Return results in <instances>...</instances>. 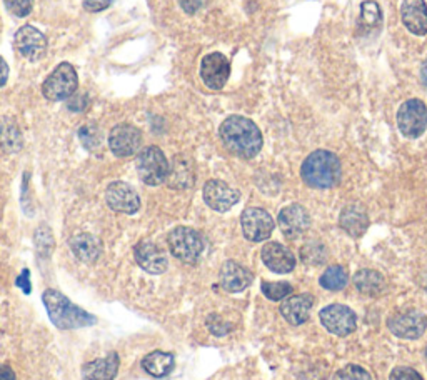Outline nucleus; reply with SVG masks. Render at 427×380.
I'll return each instance as SVG.
<instances>
[{
  "instance_id": "obj_30",
  "label": "nucleus",
  "mask_w": 427,
  "mask_h": 380,
  "mask_svg": "<svg viewBox=\"0 0 427 380\" xmlns=\"http://www.w3.org/2000/svg\"><path fill=\"white\" fill-rule=\"evenodd\" d=\"M382 20L381 7L377 6L374 0H367L362 2L361 6V24L364 27H377Z\"/></svg>"
},
{
  "instance_id": "obj_25",
  "label": "nucleus",
  "mask_w": 427,
  "mask_h": 380,
  "mask_svg": "<svg viewBox=\"0 0 427 380\" xmlns=\"http://www.w3.org/2000/svg\"><path fill=\"white\" fill-rule=\"evenodd\" d=\"M165 182L172 189H189L196 182L194 169H192L191 162L184 157H175L172 167L169 169V176Z\"/></svg>"
},
{
  "instance_id": "obj_28",
  "label": "nucleus",
  "mask_w": 427,
  "mask_h": 380,
  "mask_svg": "<svg viewBox=\"0 0 427 380\" xmlns=\"http://www.w3.org/2000/svg\"><path fill=\"white\" fill-rule=\"evenodd\" d=\"M0 147L7 152L20 150L22 136L12 120H4L0 124Z\"/></svg>"
},
{
  "instance_id": "obj_26",
  "label": "nucleus",
  "mask_w": 427,
  "mask_h": 380,
  "mask_svg": "<svg viewBox=\"0 0 427 380\" xmlns=\"http://www.w3.org/2000/svg\"><path fill=\"white\" fill-rule=\"evenodd\" d=\"M354 284H356L359 292L362 295H367V297H377V295L384 294L385 290L384 277H382L379 272L369 269L359 270L357 274L354 275Z\"/></svg>"
},
{
  "instance_id": "obj_10",
  "label": "nucleus",
  "mask_w": 427,
  "mask_h": 380,
  "mask_svg": "<svg viewBox=\"0 0 427 380\" xmlns=\"http://www.w3.org/2000/svg\"><path fill=\"white\" fill-rule=\"evenodd\" d=\"M142 133L130 124L115 125L110 131L109 147L117 157H130L141 149Z\"/></svg>"
},
{
  "instance_id": "obj_31",
  "label": "nucleus",
  "mask_w": 427,
  "mask_h": 380,
  "mask_svg": "<svg viewBox=\"0 0 427 380\" xmlns=\"http://www.w3.org/2000/svg\"><path fill=\"white\" fill-rule=\"evenodd\" d=\"M292 292V287L287 282H264L262 294L271 301H282Z\"/></svg>"
},
{
  "instance_id": "obj_21",
  "label": "nucleus",
  "mask_w": 427,
  "mask_h": 380,
  "mask_svg": "<svg viewBox=\"0 0 427 380\" xmlns=\"http://www.w3.org/2000/svg\"><path fill=\"white\" fill-rule=\"evenodd\" d=\"M250 282H253V275L241 263L227 261L220 267V284L227 292H242L249 287Z\"/></svg>"
},
{
  "instance_id": "obj_22",
  "label": "nucleus",
  "mask_w": 427,
  "mask_h": 380,
  "mask_svg": "<svg viewBox=\"0 0 427 380\" xmlns=\"http://www.w3.org/2000/svg\"><path fill=\"white\" fill-rule=\"evenodd\" d=\"M119 370V355L110 352L107 357L84 365L82 380H114Z\"/></svg>"
},
{
  "instance_id": "obj_12",
  "label": "nucleus",
  "mask_w": 427,
  "mask_h": 380,
  "mask_svg": "<svg viewBox=\"0 0 427 380\" xmlns=\"http://www.w3.org/2000/svg\"><path fill=\"white\" fill-rule=\"evenodd\" d=\"M231 75V64L220 52H212L202 59L200 77L212 91H220L227 84Z\"/></svg>"
},
{
  "instance_id": "obj_15",
  "label": "nucleus",
  "mask_w": 427,
  "mask_h": 380,
  "mask_svg": "<svg viewBox=\"0 0 427 380\" xmlns=\"http://www.w3.org/2000/svg\"><path fill=\"white\" fill-rule=\"evenodd\" d=\"M239 190L232 189L222 181H209L204 185V200L215 212H227L239 202Z\"/></svg>"
},
{
  "instance_id": "obj_27",
  "label": "nucleus",
  "mask_w": 427,
  "mask_h": 380,
  "mask_svg": "<svg viewBox=\"0 0 427 380\" xmlns=\"http://www.w3.org/2000/svg\"><path fill=\"white\" fill-rule=\"evenodd\" d=\"M142 367L152 377H165L174 369V355L169 352H151L149 355L144 357Z\"/></svg>"
},
{
  "instance_id": "obj_36",
  "label": "nucleus",
  "mask_w": 427,
  "mask_h": 380,
  "mask_svg": "<svg viewBox=\"0 0 427 380\" xmlns=\"http://www.w3.org/2000/svg\"><path fill=\"white\" fill-rule=\"evenodd\" d=\"M112 0H85L84 8L89 12H102L110 6Z\"/></svg>"
},
{
  "instance_id": "obj_29",
  "label": "nucleus",
  "mask_w": 427,
  "mask_h": 380,
  "mask_svg": "<svg viewBox=\"0 0 427 380\" xmlns=\"http://www.w3.org/2000/svg\"><path fill=\"white\" fill-rule=\"evenodd\" d=\"M348 280L349 277L344 267L332 266L321 275L319 282H321L322 287L327 290H340L348 285Z\"/></svg>"
},
{
  "instance_id": "obj_23",
  "label": "nucleus",
  "mask_w": 427,
  "mask_h": 380,
  "mask_svg": "<svg viewBox=\"0 0 427 380\" xmlns=\"http://www.w3.org/2000/svg\"><path fill=\"white\" fill-rule=\"evenodd\" d=\"M339 225L352 237H361L369 227V218L359 205H349L340 212Z\"/></svg>"
},
{
  "instance_id": "obj_32",
  "label": "nucleus",
  "mask_w": 427,
  "mask_h": 380,
  "mask_svg": "<svg viewBox=\"0 0 427 380\" xmlns=\"http://www.w3.org/2000/svg\"><path fill=\"white\" fill-rule=\"evenodd\" d=\"M334 380H371V374L359 365H345L336 374Z\"/></svg>"
},
{
  "instance_id": "obj_1",
  "label": "nucleus",
  "mask_w": 427,
  "mask_h": 380,
  "mask_svg": "<svg viewBox=\"0 0 427 380\" xmlns=\"http://www.w3.org/2000/svg\"><path fill=\"white\" fill-rule=\"evenodd\" d=\"M220 140L231 154L253 159L262 149V133L253 120L242 115H231L220 124Z\"/></svg>"
},
{
  "instance_id": "obj_37",
  "label": "nucleus",
  "mask_w": 427,
  "mask_h": 380,
  "mask_svg": "<svg viewBox=\"0 0 427 380\" xmlns=\"http://www.w3.org/2000/svg\"><path fill=\"white\" fill-rule=\"evenodd\" d=\"M85 105H87V97H85V96L80 97L79 93H74V96L69 97V109L84 110Z\"/></svg>"
},
{
  "instance_id": "obj_20",
  "label": "nucleus",
  "mask_w": 427,
  "mask_h": 380,
  "mask_svg": "<svg viewBox=\"0 0 427 380\" xmlns=\"http://www.w3.org/2000/svg\"><path fill=\"white\" fill-rule=\"evenodd\" d=\"M314 306V299L309 294L292 295L281 303V314L292 325H300L309 320L311 308Z\"/></svg>"
},
{
  "instance_id": "obj_35",
  "label": "nucleus",
  "mask_w": 427,
  "mask_h": 380,
  "mask_svg": "<svg viewBox=\"0 0 427 380\" xmlns=\"http://www.w3.org/2000/svg\"><path fill=\"white\" fill-rule=\"evenodd\" d=\"M389 380H424L419 372L411 367H397L390 372Z\"/></svg>"
},
{
  "instance_id": "obj_24",
  "label": "nucleus",
  "mask_w": 427,
  "mask_h": 380,
  "mask_svg": "<svg viewBox=\"0 0 427 380\" xmlns=\"http://www.w3.org/2000/svg\"><path fill=\"white\" fill-rule=\"evenodd\" d=\"M70 249L74 256L82 262H96L101 256L102 244L97 237L91 234H79L70 240Z\"/></svg>"
},
{
  "instance_id": "obj_6",
  "label": "nucleus",
  "mask_w": 427,
  "mask_h": 380,
  "mask_svg": "<svg viewBox=\"0 0 427 380\" xmlns=\"http://www.w3.org/2000/svg\"><path fill=\"white\" fill-rule=\"evenodd\" d=\"M77 72H75V69L70 64L64 62L46 79V82L42 86V92L47 100L58 102L74 96L75 91H77Z\"/></svg>"
},
{
  "instance_id": "obj_41",
  "label": "nucleus",
  "mask_w": 427,
  "mask_h": 380,
  "mask_svg": "<svg viewBox=\"0 0 427 380\" xmlns=\"http://www.w3.org/2000/svg\"><path fill=\"white\" fill-rule=\"evenodd\" d=\"M421 80H422V84L427 87V59L424 60V64H422V67H421Z\"/></svg>"
},
{
  "instance_id": "obj_39",
  "label": "nucleus",
  "mask_w": 427,
  "mask_h": 380,
  "mask_svg": "<svg viewBox=\"0 0 427 380\" xmlns=\"http://www.w3.org/2000/svg\"><path fill=\"white\" fill-rule=\"evenodd\" d=\"M7 79H8V65L7 62L4 60V57H0V87L6 86Z\"/></svg>"
},
{
  "instance_id": "obj_40",
  "label": "nucleus",
  "mask_w": 427,
  "mask_h": 380,
  "mask_svg": "<svg viewBox=\"0 0 427 380\" xmlns=\"http://www.w3.org/2000/svg\"><path fill=\"white\" fill-rule=\"evenodd\" d=\"M0 380H15V372L8 365H0Z\"/></svg>"
},
{
  "instance_id": "obj_8",
  "label": "nucleus",
  "mask_w": 427,
  "mask_h": 380,
  "mask_svg": "<svg viewBox=\"0 0 427 380\" xmlns=\"http://www.w3.org/2000/svg\"><path fill=\"white\" fill-rule=\"evenodd\" d=\"M242 232L250 242H262L271 237L274 230V218L264 209L250 207L242 212Z\"/></svg>"
},
{
  "instance_id": "obj_4",
  "label": "nucleus",
  "mask_w": 427,
  "mask_h": 380,
  "mask_svg": "<svg viewBox=\"0 0 427 380\" xmlns=\"http://www.w3.org/2000/svg\"><path fill=\"white\" fill-rule=\"evenodd\" d=\"M170 252L179 261L194 263L204 252V239L191 227H175L167 237Z\"/></svg>"
},
{
  "instance_id": "obj_34",
  "label": "nucleus",
  "mask_w": 427,
  "mask_h": 380,
  "mask_svg": "<svg viewBox=\"0 0 427 380\" xmlns=\"http://www.w3.org/2000/svg\"><path fill=\"white\" fill-rule=\"evenodd\" d=\"M7 11L15 17H27L32 12L34 0H4Z\"/></svg>"
},
{
  "instance_id": "obj_38",
  "label": "nucleus",
  "mask_w": 427,
  "mask_h": 380,
  "mask_svg": "<svg viewBox=\"0 0 427 380\" xmlns=\"http://www.w3.org/2000/svg\"><path fill=\"white\" fill-rule=\"evenodd\" d=\"M17 285H19V287H22V290H24V292H27V294L30 292L29 270H24V272H22V275L19 277V279H17Z\"/></svg>"
},
{
  "instance_id": "obj_19",
  "label": "nucleus",
  "mask_w": 427,
  "mask_h": 380,
  "mask_svg": "<svg viewBox=\"0 0 427 380\" xmlns=\"http://www.w3.org/2000/svg\"><path fill=\"white\" fill-rule=\"evenodd\" d=\"M401 17L409 32L419 37L427 34V6L424 0H404Z\"/></svg>"
},
{
  "instance_id": "obj_14",
  "label": "nucleus",
  "mask_w": 427,
  "mask_h": 380,
  "mask_svg": "<svg viewBox=\"0 0 427 380\" xmlns=\"http://www.w3.org/2000/svg\"><path fill=\"white\" fill-rule=\"evenodd\" d=\"M107 205L120 214H136L141 209L139 194L125 182H112L106 190Z\"/></svg>"
},
{
  "instance_id": "obj_9",
  "label": "nucleus",
  "mask_w": 427,
  "mask_h": 380,
  "mask_svg": "<svg viewBox=\"0 0 427 380\" xmlns=\"http://www.w3.org/2000/svg\"><path fill=\"white\" fill-rule=\"evenodd\" d=\"M13 47H15L20 57L35 62L46 55L47 39L35 27L24 25L22 29L17 30L15 37H13Z\"/></svg>"
},
{
  "instance_id": "obj_18",
  "label": "nucleus",
  "mask_w": 427,
  "mask_h": 380,
  "mask_svg": "<svg viewBox=\"0 0 427 380\" xmlns=\"http://www.w3.org/2000/svg\"><path fill=\"white\" fill-rule=\"evenodd\" d=\"M260 257H262V262L266 263L267 269L276 272V274H287V272L294 270L295 267L294 254L279 242H269L264 245Z\"/></svg>"
},
{
  "instance_id": "obj_33",
  "label": "nucleus",
  "mask_w": 427,
  "mask_h": 380,
  "mask_svg": "<svg viewBox=\"0 0 427 380\" xmlns=\"http://www.w3.org/2000/svg\"><path fill=\"white\" fill-rule=\"evenodd\" d=\"M302 258L307 263L319 266V263H322L324 258H326V249H324L321 244H305L302 249Z\"/></svg>"
},
{
  "instance_id": "obj_13",
  "label": "nucleus",
  "mask_w": 427,
  "mask_h": 380,
  "mask_svg": "<svg viewBox=\"0 0 427 380\" xmlns=\"http://www.w3.org/2000/svg\"><path fill=\"white\" fill-rule=\"evenodd\" d=\"M277 222L282 234L289 237V239H298V237L305 234L309 227H311V216H309V212L302 205L292 204L281 210Z\"/></svg>"
},
{
  "instance_id": "obj_17",
  "label": "nucleus",
  "mask_w": 427,
  "mask_h": 380,
  "mask_svg": "<svg viewBox=\"0 0 427 380\" xmlns=\"http://www.w3.org/2000/svg\"><path fill=\"white\" fill-rule=\"evenodd\" d=\"M134 256L139 266L149 274L159 275L167 270V257H165L164 250L154 242L149 240H142L134 247Z\"/></svg>"
},
{
  "instance_id": "obj_7",
  "label": "nucleus",
  "mask_w": 427,
  "mask_h": 380,
  "mask_svg": "<svg viewBox=\"0 0 427 380\" xmlns=\"http://www.w3.org/2000/svg\"><path fill=\"white\" fill-rule=\"evenodd\" d=\"M397 125L409 138H417L427 129V107L419 98L404 102L397 112Z\"/></svg>"
},
{
  "instance_id": "obj_16",
  "label": "nucleus",
  "mask_w": 427,
  "mask_h": 380,
  "mask_svg": "<svg viewBox=\"0 0 427 380\" xmlns=\"http://www.w3.org/2000/svg\"><path fill=\"white\" fill-rule=\"evenodd\" d=\"M390 332L402 339H419L427 329V319L417 310H407L393 315L388 320Z\"/></svg>"
},
{
  "instance_id": "obj_5",
  "label": "nucleus",
  "mask_w": 427,
  "mask_h": 380,
  "mask_svg": "<svg viewBox=\"0 0 427 380\" xmlns=\"http://www.w3.org/2000/svg\"><path fill=\"white\" fill-rule=\"evenodd\" d=\"M170 165L165 159L164 152L159 147L151 145L146 147L137 157V172L144 184L147 185H160L162 182L167 181Z\"/></svg>"
},
{
  "instance_id": "obj_11",
  "label": "nucleus",
  "mask_w": 427,
  "mask_h": 380,
  "mask_svg": "<svg viewBox=\"0 0 427 380\" xmlns=\"http://www.w3.org/2000/svg\"><path fill=\"white\" fill-rule=\"evenodd\" d=\"M321 322L329 332L334 335H340V337L352 334L357 325L356 314H354L349 307L339 306V303L322 308Z\"/></svg>"
},
{
  "instance_id": "obj_2",
  "label": "nucleus",
  "mask_w": 427,
  "mask_h": 380,
  "mask_svg": "<svg viewBox=\"0 0 427 380\" xmlns=\"http://www.w3.org/2000/svg\"><path fill=\"white\" fill-rule=\"evenodd\" d=\"M300 176L312 189H332L340 182L343 167L336 154L329 150H316L304 160Z\"/></svg>"
},
{
  "instance_id": "obj_3",
  "label": "nucleus",
  "mask_w": 427,
  "mask_h": 380,
  "mask_svg": "<svg viewBox=\"0 0 427 380\" xmlns=\"http://www.w3.org/2000/svg\"><path fill=\"white\" fill-rule=\"evenodd\" d=\"M44 306L47 308L53 325L62 330L87 327V325H92L96 322L91 314H87L75 303H72L65 295L57 292V290H46L44 292Z\"/></svg>"
}]
</instances>
